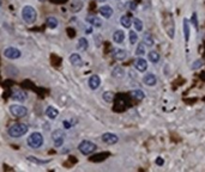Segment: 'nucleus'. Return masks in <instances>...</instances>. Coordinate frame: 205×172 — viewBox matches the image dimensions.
Instances as JSON below:
<instances>
[{
	"label": "nucleus",
	"mask_w": 205,
	"mask_h": 172,
	"mask_svg": "<svg viewBox=\"0 0 205 172\" xmlns=\"http://www.w3.org/2000/svg\"><path fill=\"white\" fill-rule=\"evenodd\" d=\"M52 139H53V141H54V146H55V147H61L64 145V142H65V133H64V130H61V129L54 130L53 133H52Z\"/></svg>",
	"instance_id": "423d86ee"
},
{
	"label": "nucleus",
	"mask_w": 205,
	"mask_h": 172,
	"mask_svg": "<svg viewBox=\"0 0 205 172\" xmlns=\"http://www.w3.org/2000/svg\"><path fill=\"white\" fill-rule=\"evenodd\" d=\"M112 75H113V78L121 79V78H124V75H125V71H124V68H122V67H120V66H117V67L113 68Z\"/></svg>",
	"instance_id": "aec40b11"
},
{
	"label": "nucleus",
	"mask_w": 205,
	"mask_h": 172,
	"mask_svg": "<svg viewBox=\"0 0 205 172\" xmlns=\"http://www.w3.org/2000/svg\"><path fill=\"white\" fill-rule=\"evenodd\" d=\"M128 36H129V42H131L132 44H134L137 41H138V36H137V34L134 31H129Z\"/></svg>",
	"instance_id": "7c9ffc66"
},
{
	"label": "nucleus",
	"mask_w": 205,
	"mask_h": 172,
	"mask_svg": "<svg viewBox=\"0 0 205 172\" xmlns=\"http://www.w3.org/2000/svg\"><path fill=\"white\" fill-rule=\"evenodd\" d=\"M1 5H3V3H1V0H0V7H1Z\"/></svg>",
	"instance_id": "e433bc0d"
},
{
	"label": "nucleus",
	"mask_w": 205,
	"mask_h": 172,
	"mask_svg": "<svg viewBox=\"0 0 205 172\" xmlns=\"http://www.w3.org/2000/svg\"><path fill=\"white\" fill-rule=\"evenodd\" d=\"M63 124H64V128H65V129H70V128H72L73 125H74V121L65 120V121L63 122Z\"/></svg>",
	"instance_id": "2f4dec72"
},
{
	"label": "nucleus",
	"mask_w": 205,
	"mask_h": 172,
	"mask_svg": "<svg viewBox=\"0 0 205 172\" xmlns=\"http://www.w3.org/2000/svg\"><path fill=\"white\" fill-rule=\"evenodd\" d=\"M200 65H202V61H198L197 63L194 62V63H193V68H196V67H199V66H200Z\"/></svg>",
	"instance_id": "c9c22d12"
},
{
	"label": "nucleus",
	"mask_w": 205,
	"mask_h": 172,
	"mask_svg": "<svg viewBox=\"0 0 205 172\" xmlns=\"http://www.w3.org/2000/svg\"><path fill=\"white\" fill-rule=\"evenodd\" d=\"M100 13L101 16H103L105 18H111L113 16V9L109 5H105L100 7Z\"/></svg>",
	"instance_id": "4468645a"
},
{
	"label": "nucleus",
	"mask_w": 205,
	"mask_h": 172,
	"mask_svg": "<svg viewBox=\"0 0 205 172\" xmlns=\"http://www.w3.org/2000/svg\"><path fill=\"white\" fill-rule=\"evenodd\" d=\"M70 62L71 65L76 66V67H79V66L83 65V60H82V56L77 53H73V54L70 55Z\"/></svg>",
	"instance_id": "f8f14e48"
},
{
	"label": "nucleus",
	"mask_w": 205,
	"mask_h": 172,
	"mask_svg": "<svg viewBox=\"0 0 205 172\" xmlns=\"http://www.w3.org/2000/svg\"><path fill=\"white\" fill-rule=\"evenodd\" d=\"M183 35H185L186 42L189 39V22L188 19H183Z\"/></svg>",
	"instance_id": "b1692460"
},
{
	"label": "nucleus",
	"mask_w": 205,
	"mask_h": 172,
	"mask_svg": "<svg viewBox=\"0 0 205 172\" xmlns=\"http://www.w3.org/2000/svg\"><path fill=\"white\" fill-rule=\"evenodd\" d=\"M88 84H89V87H90L91 90H96V89L100 87V85H101V79H100L98 75L94 74V75H91L90 78H89Z\"/></svg>",
	"instance_id": "9d476101"
},
{
	"label": "nucleus",
	"mask_w": 205,
	"mask_h": 172,
	"mask_svg": "<svg viewBox=\"0 0 205 172\" xmlns=\"http://www.w3.org/2000/svg\"><path fill=\"white\" fill-rule=\"evenodd\" d=\"M46 116L49 118V120H55V118L59 116V110L57 108L52 107V105H48V107L46 108Z\"/></svg>",
	"instance_id": "9b49d317"
},
{
	"label": "nucleus",
	"mask_w": 205,
	"mask_h": 172,
	"mask_svg": "<svg viewBox=\"0 0 205 172\" xmlns=\"http://www.w3.org/2000/svg\"><path fill=\"white\" fill-rule=\"evenodd\" d=\"M127 56V51L125 49H114L113 50V57L115 60H125Z\"/></svg>",
	"instance_id": "ddd939ff"
},
{
	"label": "nucleus",
	"mask_w": 205,
	"mask_h": 172,
	"mask_svg": "<svg viewBox=\"0 0 205 172\" xmlns=\"http://www.w3.org/2000/svg\"><path fill=\"white\" fill-rule=\"evenodd\" d=\"M113 39H114L115 43H122L124 42V39H125L124 31L122 30H117L114 32V35H113Z\"/></svg>",
	"instance_id": "4be33fe9"
},
{
	"label": "nucleus",
	"mask_w": 205,
	"mask_h": 172,
	"mask_svg": "<svg viewBox=\"0 0 205 172\" xmlns=\"http://www.w3.org/2000/svg\"><path fill=\"white\" fill-rule=\"evenodd\" d=\"M102 97H103V101L105 102L111 103V102H113V99H114V93H113L112 91H107V92H105V93L102 95Z\"/></svg>",
	"instance_id": "bb28decb"
},
{
	"label": "nucleus",
	"mask_w": 205,
	"mask_h": 172,
	"mask_svg": "<svg viewBox=\"0 0 205 172\" xmlns=\"http://www.w3.org/2000/svg\"><path fill=\"white\" fill-rule=\"evenodd\" d=\"M43 135L40 133V131H34L31 133L28 139H26V145H28V147H30L31 149H37V148H41L43 145Z\"/></svg>",
	"instance_id": "7ed1b4c3"
},
{
	"label": "nucleus",
	"mask_w": 205,
	"mask_h": 172,
	"mask_svg": "<svg viewBox=\"0 0 205 172\" xmlns=\"http://www.w3.org/2000/svg\"><path fill=\"white\" fill-rule=\"evenodd\" d=\"M11 98L13 99V101H16L17 103H23V102L26 101V98H28V93H26L25 91H22V90H15Z\"/></svg>",
	"instance_id": "6e6552de"
},
{
	"label": "nucleus",
	"mask_w": 205,
	"mask_h": 172,
	"mask_svg": "<svg viewBox=\"0 0 205 172\" xmlns=\"http://www.w3.org/2000/svg\"><path fill=\"white\" fill-rule=\"evenodd\" d=\"M136 6H137V5H136L134 1H128V3H127V7L131 10V11H134V10H136Z\"/></svg>",
	"instance_id": "473e14b6"
},
{
	"label": "nucleus",
	"mask_w": 205,
	"mask_h": 172,
	"mask_svg": "<svg viewBox=\"0 0 205 172\" xmlns=\"http://www.w3.org/2000/svg\"><path fill=\"white\" fill-rule=\"evenodd\" d=\"M4 56L9 60H17L22 56V51L16 47H7L4 50Z\"/></svg>",
	"instance_id": "0eeeda50"
},
{
	"label": "nucleus",
	"mask_w": 205,
	"mask_h": 172,
	"mask_svg": "<svg viewBox=\"0 0 205 172\" xmlns=\"http://www.w3.org/2000/svg\"><path fill=\"white\" fill-rule=\"evenodd\" d=\"M156 164L160 165V166H162V165H163V159H162V158H157V159H156Z\"/></svg>",
	"instance_id": "f704fd0d"
},
{
	"label": "nucleus",
	"mask_w": 205,
	"mask_h": 172,
	"mask_svg": "<svg viewBox=\"0 0 205 172\" xmlns=\"http://www.w3.org/2000/svg\"><path fill=\"white\" fill-rule=\"evenodd\" d=\"M144 54H145V45H144V43H138L137 49H136V55L137 56H142Z\"/></svg>",
	"instance_id": "cd10ccee"
},
{
	"label": "nucleus",
	"mask_w": 205,
	"mask_h": 172,
	"mask_svg": "<svg viewBox=\"0 0 205 172\" xmlns=\"http://www.w3.org/2000/svg\"><path fill=\"white\" fill-rule=\"evenodd\" d=\"M46 24H47V26H48L49 29L54 30V29H57V28H58L59 22H58V19H57L55 17L49 16V17H47V19H46Z\"/></svg>",
	"instance_id": "f3484780"
},
{
	"label": "nucleus",
	"mask_w": 205,
	"mask_h": 172,
	"mask_svg": "<svg viewBox=\"0 0 205 172\" xmlns=\"http://www.w3.org/2000/svg\"><path fill=\"white\" fill-rule=\"evenodd\" d=\"M9 110H10V114L16 117V118H22V117H25L28 115V109H26L24 105L22 104H11L9 107Z\"/></svg>",
	"instance_id": "20e7f679"
},
{
	"label": "nucleus",
	"mask_w": 205,
	"mask_h": 172,
	"mask_svg": "<svg viewBox=\"0 0 205 172\" xmlns=\"http://www.w3.org/2000/svg\"><path fill=\"white\" fill-rule=\"evenodd\" d=\"M28 131H29L28 124H25V123H15L7 129V134L12 139H18V137L24 136Z\"/></svg>",
	"instance_id": "f257e3e1"
},
{
	"label": "nucleus",
	"mask_w": 205,
	"mask_h": 172,
	"mask_svg": "<svg viewBox=\"0 0 205 172\" xmlns=\"http://www.w3.org/2000/svg\"><path fill=\"white\" fill-rule=\"evenodd\" d=\"M143 39H144V44H146L148 47H151V45H154V38L152 36L149 34H144V36H143Z\"/></svg>",
	"instance_id": "a878e982"
},
{
	"label": "nucleus",
	"mask_w": 205,
	"mask_h": 172,
	"mask_svg": "<svg viewBox=\"0 0 205 172\" xmlns=\"http://www.w3.org/2000/svg\"><path fill=\"white\" fill-rule=\"evenodd\" d=\"M86 22L90 25L95 26V28H100V26L102 25V22L100 21V18L96 17V16H88L86 17Z\"/></svg>",
	"instance_id": "a211bd4d"
},
{
	"label": "nucleus",
	"mask_w": 205,
	"mask_h": 172,
	"mask_svg": "<svg viewBox=\"0 0 205 172\" xmlns=\"http://www.w3.org/2000/svg\"><path fill=\"white\" fill-rule=\"evenodd\" d=\"M192 23H193V25L196 26V29H198V23H197V15H196V13H193V15H192Z\"/></svg>",
	"instance_id": "72a5a7b5"
},
{
	"label": "nucleus",
	"mask_w": 205,
	"mask_h": 172,
	"mask_svg": "<svg viewBox=\"0 0 205 172\" xmlns=\"http://www.w3.org/2000/svg\"><path fill=\"white\" fill-rule=\"evenodd\" d=\"M143 81H144V84L148 85V86H154V85H156L157 79H156L155 74H152V73H148V74L144 75V78H143Z\"/></svg>",
	"instance_id": "dca6fc26"
},
{
	"label": "nucleus",
	"mask_w": 205,
	"mask_h": 172,
	"mask_svg": "<svg viewBox=\"0 0 205 172\" xmlns=\"http://www.w3.org/2000/svg\"><path fill=\"white\" fill-rule=\"evenodd\" d=\"M129 96L134 99H137V101H142V99L145 97L144 92H143L142 90H133V91L129 92Z\"/></svg>",
	"instance_id": "5701e85b"
},
{
	"label": "nucleus",
	"mask_w": 205,
	"mask_h": 172,
	"mask_svg": "<svg viewBox=\"0 0 205 172\" xmlns=\"http://www.w3.org/2000/svg\"><path fill=\"white\" fill-rule=\"evenodd\" d=\"M133 25H134V29H136V30H138V31H142V30H143V23H142L140 19L134 18V19H133Z\"/></svg>",
	"instance_id": "c756f323"
},
{
	"label": "nucleus",
	"mask_w": 205,
	"mask_h": 172,
	"mask_svg": "<svg viewBox=\"0 0 205 172\" xmlns=\"http://www.w3.org/2000/svg\"><path fill=\"white\" fill-rule=\"evenodd\" d=\"M96 148H97L96 145H95L94 142H91V141H89V140H83L78 146L79 152L82 154H84V155H89V154L94 153V152L96 151Z\"/></svg>",
	"instance_id": "39448f33"
},
{
	"label": "nucleus",
	"mask_w": 205,
	"mask_h": 172,
	"mask_svg": "<svg viewBox=\"0 0 205 172\" xmlns=\"http://www.w3.org/2000/svg\"><path fill=\"white\" fill-rule=\"evenodd\" d=\"M102 141L107 145H114L119 141V137L113 133H105L102 135Z\"/></svg>",
	"instance_id": "1a4fd4ad"
},
{
	"label": "nucleus",
	"mask_w": 205,
	"mask_h": 172,
	"mask_svg": "<svg viewBox=\"0 0 205 172\" xmlns=\"http://www.w3.org/2000/svg\"><path fill=\"white\" fill-rule=\"evenodd\" d=\"M148 57H149V60L151 61L152 63H157V62L160 61V54L157 51H150Z\"/></svg>",
	"instance_id": "393cba45"
},
{
	"label": "nucleus",
	"mask_w": 205,
	"mask_h": 172,
	"mask_svg": "<svg viewBox=\"0 0 205 172\" xmlns=\"http://www.w3.org/2000/svg\"><path fill=\"white\" fill-rule=\"evenodd\" d=\"M120 23H121V25L124 26V28L129 29V26L132 25L133 21H132L131 16H128V15H124V16H122V17L120 18Z\"/></svg>",
	"instance_id": "6ab92c4d"
},
{
	"label": "nucleus",
	"mask_w": 205,
	"mask_h": 172,
	"mask_svg": "<svg viewBox=\"0 0 205 172\" xmlns=\"http://www.w3.org/2000/svg\"><path fill=\"white\" fill-rule=\"evenodd\" d=\"M134 67L138 69L139 72H144V71L148 68V62L144 60V59H136Z\"/></svg>",
	"instance_id": "2eb2a0df"
},
{
	"label": "nucleus",
	"mask_w": 205,
	"mask_h": 172,
	"mask_svg": "<svg viewBox=\"0 0 205 172\" xmlns=\"http://www.w3.org/2000/svg\"><path fill=\"white\" fill-rule=\"evenodd\" d=\"M28 160L29 161H32V163H35L37 165H45V164H48L51 160H42V159H38V158H35V157H28Z\"/></svg>",
	"instance_id": "c85d7f7f"
},
{
	"label": "nucleus",
	"mask_w": 205,
	"mask_h": 172,
	"mask_svg": "<svg viewBox=\"0 0 205 172\" xmlns=\"http://www.w3.org/2000/svg\"><path fill=\"white\" fill-rule=\"evenodd\" d=\"M97 1H106V0H97Z\"/></svg>",
	"instance_id": "4c0bfd02"
},
{
	"label": "nucleus",
	"mask_w": 205,
	"mask_h": 172,
	"mask_svg": "<svg viewBox=\"0 0 205 172\" xmlns=\"http://www.w3.org/2000/svg\"><path fill=\"white\" fill-rule=\"evenodd\" d=\"M22 19L28 25L35 23L37 19V11L35 10V7L31 5H25L22 9Z\"/></svg>",
	"instance_id": "f03ea898"
},
{
	"label": "nucleus",
	"mask_w": 205,
	"mask_h": 172,
	"mask_svg": "<svg viewBox=\"0 0 205 172\" xmlns=\"http://www.w3.org/2000/svg\"><path fill=\"white\" fill-rule=\"evenodd\" d=\"M89 47V42H88V39L85 37H80L78 39V42H77V49L78 50H82V51H84L86 50Z\"/></svg>",
	"instance_id": "412c9836"
}]
</instances>
